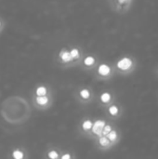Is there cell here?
I'll use <instances>...</instances> for the list:
<instances>
[{"instance_id": "cell-1", "label": "cell", "mask_w": 158, "mask_h": 159, "mask_svg": "<svg viewBox=\"0 0 158 159\" xmlns=\"http://www.w3.org/2000/svg\"><path fill=\"white\" fill-rule=\"evenodd\" d=\"M105 126V122L102 121V120H98L95 122L94 125H92V130L95 134L97 135H101L102 130H103V128Z\"/></svg>"}, {"instance_id": "cell-2", "label": "cell", "mask_w": 158, "mask_h": 159, "mask_svg": "<svg viewBox=\"0 0 158 159\" xmlns=\"http://www.w3.org/2000/svg\"><path fill=\"white\" fill-rule=\"evenodd\" d=\"M131 65H132V61L129 58H124L121 61H119L117 63L118 68H120L122 70H128L131 67Z\"/></svg>"}, {"instance_id": "cell-3", "label": "cell", "mask_w": 158, "mask_h": 159, "mask_svg": "<svg viewBox=\"0 0 158 159\" xmlns=\"http://www.w3.org/2000/svg\"><path fill=\"white\" fill-rule=\"evenodd\" d=\"M110 67L106 64H102L100 67H99V74L102 75H107L109 73H110Z\"/></svg>"}, {"instance_id": "cell-4", "label": "cell", "mask_w": 158, "mask_h": 159, "mask_svg": "<svg viewBox=\"0 0 158 159\" xmlns=\"http://www.w3.org/2000/svg\"><path fill=\"white\" fill-rule=\"evenodd\" d=\"M60 55H61V60L63 61H70L73 59L71 54H70V52H68V51H63Z\"/></svg>"}, {"instance_id": "cell-5", "label": "cell", "mask_w": 158, "mask_h": 159, "mask_svg": "<svg viewBox=\"0 0 158 159\" xmlns=\"http://www.w3.org/2000/svg\"><path fill=\"white\" fill-rule=\"evenodd\" d=\"M36 102H37V103L40 104V105H45V104L47 103L48 99H47V97H46L45 95H43V96H37Z\"/></svg>"}, {"instance_id": "cell-6", "label": "cell", "mask_w": 158, "mask_h": 159, "mask_svg": "<svg viewBox=\"0 0 158 159\" xmlns=\"http://www.w3.org/2000/svg\"><path fill=\"white\" fill-rule=\"evenodd\" d=\"M47 94V89L45 87H39L36 89V95L37 96H43Z\"/></svg>"}, {"instance_id": "cell-7", "label": "cell", "mask_w": 158, "mask_h": 159, "mask_svg": "<svg viewBox=\"0 0 158 159\" xmlns=\"http://www.w3.org/2000/svg\"><path fill=\"white\" fill-rule=\"evenodd\" d=\"M94 61H95L94 58H93V57L88 56V57H87V58L85 59L84 63H85L86 65H88V66H90V65H92V64L94 63Z\"/></svg>"}, {"instance_id": "cell-8", "label": "cell", "mask_w": 158, "mask_h": 159, "mask_svg": "<svg viewBox=\"0 0 158 159\" xmlns=\"http://www.w3.org/2000/svg\"><path fill=\"white\" fill-rule=\"evenodd\" d=\"M101 100H102V102H108L111 100V95L109 93H103L101 96Z\"/></svg>"}, {"instance_id": "cell-9", "label": "cell", "mask_w": 158, "mask_h": 159, "mask_svg": "<svg viewBox=\"0 0 158 159\" xmlns=\"http://www.w3.org/2000/svg\"><path fill=\"white\" fill-rule=\"evenodd\" d=\"M92 128V122L90 120H86L84 123H83V129L88 130V129H90Z\"/></svg>"}, {"instance_id": "cell-10", "label": "cell", "mask_w": 158, "mask_h": 159, "mask_svg": "<svg viewBox=\"0 0 158 159\" xmlns=\"http://www.w3.org/2000/svg\"><path fill=\"white\" fill-rule=\"evenodd\" d=\"M13 157L15 159H21L23 157V154L20 152V151H19V150H15L14 152H13Z\"/></svg>"}, {"instance_id": "cell-11", "label": "cell", "mask_w": 158, "mask_h": 159, "mask_svg": "<svg viewBox=\"0 0 158 159\" xmlns=\"http://www.w3.org/2000/svg\"><path fill=\"white\" fill-rule=\"evenodd\" d=\"M116 137H117V135H116V132L115 131H110L109 133H108V139L110 140V141H115V139H116Z\"/></svg>"}, {"instance_id": "cell-12", "label": "cell", "mask_w": 158, "mask_h": 159, "mask_svg": "<svg viewBox=\"0 0 158 159\" xmlns=\"http://www.w3.org/2000/svg\"><path fill=\"white\" fill-rule=\"evenodd\" d=\"M70 54H71V56H72V58L74 59V58H78L79 57V51H78V49H76V48H74V49H72L71 50V52H70Z\"/></svg>"}, {"instance_id": "cell-13", "label": "cell", "mask_w": 158, "mask_h": 159, "mask_svg": "<svg viewBox=\"0 0 158 159\" xmlns=\"http://www.w3.org/2000/svg\"><path fill=\"white\" fill-rule=\"evenodd\" d=\"M80 95L84 99H88V98H89V91L88 89H83L80 91Z\"/></svg>"}, {"instance_id": "cell-14", "label": "cell", "mask_w": 158, "mask_h": 159, "mask_svg": "<svg viewBox=\"0 0 158 159\" xmlns=\"http://www.w3.org/2000/svg\"><path fill=\"white\" fill-rule=\"evenodd\" d=\"M100 143L102 145V146H106L109 144V139H107L106 137H102L100 139Z\"/></svg>"}, {"instance_id": "cell-15", "label": "cell", "mask_w": 158, "mask_h": 159, "mask_svg": "<svg viewBox=\"0 0 158 159\" xmlns=\"http://www.w3.org/2000/svg\"><path fill=\"white\" fill-rule=\"evenodd\" d=\"M109 112H110V114H111V115H113V116H115V115L118 113V108H117L116 106L113 105V106H111V107H110V109H109Z\"/></svg>"}, {"instance_id": "cell-16", "label": "cell", "mask_w": 158, "mask_h": 159, "mask_svg": "<svg viewBox=\"0 0 158 159\" xmlns=\"http://www.w3.org/2000/svg\"><path fill=\"white\" fill-rule=\"evenodd\" d=\"M48 157L51 159H56L58 157V154H57V152H55V151H51V152H49L48 153Z\"/></svg>"}, {"instance_id": "cell-17", "label": "cell", "mask_w": 158, "mask_h": 159, "mask_svg": "<svg viewBox=\"0 0 158 159\" xmlns=\"http://www.w3.org/2000/svg\"><path fill=\"white\" fill-rule=\"evenodd\" d=\"M111 127L110 126H104V128H103V130H102V132H103V134H108L110 131H111Z\"/></svg>"}, {"instance_id": "cell-18", "label": "cell", "mask_w": 158, "mask_h": 159, "mask_svg": "<svg viewBox=\"0 0 158 159\" xmlns=\"http://www.w3.org/2000/svg\"><path fill=\"white\" fill-rule=\"evenodd\" d=\"M70 157H70V155H64V156H63V157H62L61 158H62V159H67V158L69 159Z\"/></svg>"}, {"instance_id": "cell-19", "label": "cell", "mask_w": 158, "mask_h": 159, "mask_svg": "<svg viewBox=\"0 0 158 159\" xmlns=\"http://www.w3.org/2000/svg\"><path fill=\"white\" fill-rule=\"evenodd\" d=\"M119 1V3H121V4H123V3H125L127 0H118Z\"/></svg>"}]
</instances>
